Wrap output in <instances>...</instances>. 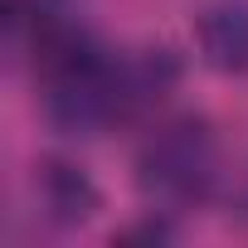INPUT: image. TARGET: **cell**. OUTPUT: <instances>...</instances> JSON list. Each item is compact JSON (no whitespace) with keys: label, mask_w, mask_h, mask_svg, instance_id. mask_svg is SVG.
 <instances>
[{"label":"cell","mask_w":248,"mask_h":248,"mask_svg":"<svg viewBox=\"0 0 248 248\" xmlns=\"http://www.w3.org/2000/svg\"><path fill=\"white\" fill-rule=\"evenodd\" d=\"M214 175H219V146H214V132L195 117H175L156 127L137 156L141 190L170 209L200 204L214 190Z\"/></svg>","instance_id":"6da1fadb"},{"label":"cell","mask_w":248,"mask_h":248,"mask_svg":"<svg viewBox=\"0 0 248 248\" xmlns=\"http://www.w3.org/2000/svg\"><path fill=\"white\" fill-rule=\"evenodd\" d=\"M200 44L214 68H248V0L209 5L200 20Z\"/></svg>","instance_id":"7a4b0ae2"}]
</instances>
